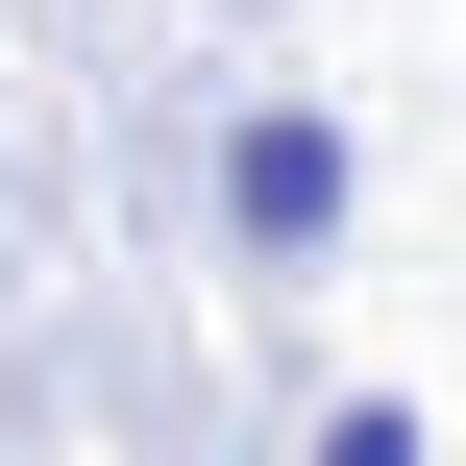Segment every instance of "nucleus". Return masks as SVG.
I'll use <instances>...</instances> for the list:
<instances>
[{"mask_svg":"<svg viewBox=\"0 0 466 466\" xmlns=\"http://www.w3.org/2000/svg\"><path fill=\"white\" fill-rule=\"evenodd\" d=\"M344 197H369V172H344V98H246V123H221V246H246V270H319Z\"/></svg>","mask_w":466,"mask_h":466,"instance_id":"obj_1","label":"nucleus"}]
</instances>
